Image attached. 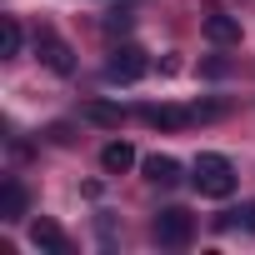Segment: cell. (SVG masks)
Returning <instances> with one entry per match:
<instances>
[{"label":"cell","instance_id":"obj_5","mask_svg":"<svg viewBox=\"0 0 255 255\" xmlns=\"http://www.w3.org/2000/svg\"><path fill=\"white\" fill-rule=\"evenodd\" d=\"M30 245H35V250H50V255H70V240H65V230H60L55 220H45V215L30 225Z\"/></svg>","mask_w":255,"mask_h":255},{"label":"cell","instance_id":"obj_2","mask_svg":"<svg viewBox=\"0 0 255 255\" xmlns=\"http://www.w3.org/2000/svg\"><path fill=\"white\" fill-rule=\"evenodd\" d=\"M150 235H155V245H165V250H185V245H190V235H195V215H190V210H180V205H170V210H160V215H155Z\"/></svg>","mask_w":255,"mask_h":255},{"label":"cell","instance_id":"obj_10","mask_svg":"<svg viewBox=\"0 0 255 255\" xmlns=\"http://www.w3.org/2000/svg\"><path fill=\"white\" fill-rule=\"evenodd\" d=\"M145 180L160 185V190H170V185L180 180V165H175L170 155H150V160H145Z\"/></svg>","mask_w":255,"mask_h":255},{"label":"cell","instance_id":"obj_7","mask_svg":"<svg viewBox=\"0 0 255 255\" xmlns=\"http://www.w3.org/2000/svg\"><path fill=\"white\" fill-rule=\"evenodd\" d=\"M205 35H210L215 45H235V40H240V20L225 15V10H210V15H205Z\"/></svg>","mask_w":255,"mask_h":255},{"label":"cell","instance_id":"obj_4","mask_svg":"<svg viewBox=\"0 0 255 255\" xmlns=\"http://www.w3.org/2000/svg\"><path fill=\"white\" fill-rule=\"evenodd\" d=\"M35 50H40V60H45L55 75H70V70H75V55H70V45H65L55 30H40V35H35Z\"/></svg>","mask_w":255,"mask_h":255},{"label":"cell","instance_id":"obj_1","mask_svg":"<svg viewBox=\"0 0 255 255\" xmlns=\"http://www.w3.org/2000/svg\"><path fill=\"white\" fill-rule=\"evenodd\" d=\"M190 180H195V190L200 195H210V200H225L230 190H235V165L225 160V155H195V170H190Z\"/></svg>","mask_w":255,"mask_h":255},{"label":"cell","instance_id":"obj_8","mask_svg":"<svg viewBox=\"0 0 255 255\" xmlns=\"http://www.w3.org/2000/svg\"><path fill=\"white\" fill-rule=\"evenodd\" d=\"M25 205H30V195H25L20 180H5V185H0V220H20Z\"/></svg>","mask_w":255,"mask_h":255},{"label":"cell","instance_id":"obj_13","mask_svg":"<svg viewBox=\"0 0 255 255\" xmlns=\"http://www.w3.org/2000/svg\"><path fill=\"white\" fill-rule=\"evenodd\" d=\"M125 25H130V15H125V10H115V15H105V30L115 35V30H125Z\"/></svg>","mask_w":255,"mask_h":255},{"label":"cell","instance_id":"obj_14","mask_svg":"<svg viewBox=\"0 0 255 255\" xmlns=\"http://www.w3.org/2000/svg\"><path fill=\"white\" fill-rule=\"evenodd\" d=\"M235 215H240V225H245V230H250V235H255V200H250V205H240V210H235Z\"/></svg>","mask_w":255,"mask_h":255},{"label":"cell","instance_id":"obj_6","mask_svg":"<svg viewBox=\"0 0 255 255\" xmlns=\"http://www.w3.org/2000/svg\"><path fill=\"white\" fill-rule=\"evenodd\" d=\"M145 125H155V130H180V125L195 120V110H180V105H145L140 110Z\"/></svg>","mask_w":255,"mask_h":255},{"label":"cell","instance_id":"obj_12","mask_svg":"<svg viewBox=\"0 0 255 255\" xmlns=\"http://www.w3.org/2000/svg\"><path fill=\"white\" fill-rule=\"evenodd\" d=\"M20 20L15 15H5V25H0V50H5V55H20Z\"/></svg>","mask_w":255,"mask_h":255},{"label":"cell","instance_id":"obj_3","mask_svg":"<svg viewBox=\"0 0 255 255\" xmlns=\"http://www.w3.org/2000/svg\"><path fill=\"white\" fill-rule=\"evenodd\" d=\"M145 70H150V60H145L140 45H115L110 60H105V80H115V85H135Z\"/></svg>","mask_w":255,"mask_h":255},{"label":"cell","instance_id":"obj_11","mask_svg":"<svg viewBox=\"0 0 255 255\" xmlns=\"http://www.w3.org/2000/svg\"><path fill=\"white\" fill-rule=\"evenodd\" d=\"M80 115L95 120V125H105V130H120V105H110V100H85Z\"/></svg>","mask_w":255,"mask_h":255},{"label":"cell","instance_id":"obj_9","mask_svg":"<svg viewBox=\"0 0 255 255\" xmlns=\"http://www.w3.org/2000/svg\"><path fill=\"white\" fill-rule=\"evenodd\" d=\"M100 165H105V175H125L135 165V150H130V140H110L105 150H100Z\"/></svg>","mask_w":255,"mask_h":255}]
</instances>
